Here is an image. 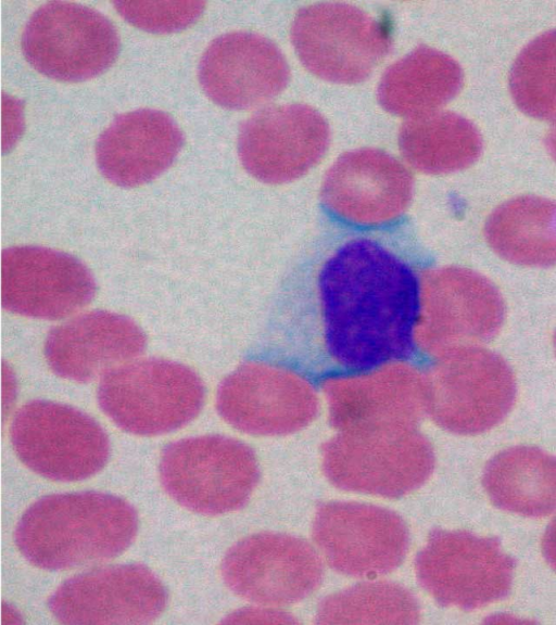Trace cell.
Wrapping results in <instances>:
<instances>
[{"mask_svg":"<svg viewBox=\"0 0 556 625\" xmlns=\"http://www.w3.org/2000/svg\"><path fill=\"white\" fill-rule=\"evenodd\" d=\"M319 293L329 355L369 371L414 355L419 281L395 254L369 239L342 245L323 266Z\"/></svg>","mask_w":556,"mask_h":625,"instance_id":"1","label":"cell"},{"mask_svg":"<svg viewBox=\"0 0 556 625\" xmlns=\"http://www.w3.org/2000/svg\"><path fill=\"white\" fill-rule=\"evenodd\" d=\"M137 528L135 509L121 497L98 492L54 494L23 513L14 540L35 566L66 570L121 554Z\"/></svg>","mask_w":556,"mask_h":625,"instance_id":"2","label":"cell"},{"mask_svg":"<svg viewBox=\"0 0 556 625\" xmlns=\"http://www.w3.org/2000/svg\"><path fill=\"white\" fill-rule=\"evenodd\" d=\"M98 403L123 431L154 436L193 420L204 403V386L189 367L162 358L134 359L104 374Z\"/></svg>","mask_w":556,"mask_h":625,"instance_id":"3","label":"cell"},{"mask_svg":"<svg viewBox=\"0 0 556 625\" xmlns=\"http://www.w3.org/2000/svg\"><path fill=\"white\" fill-rule=\"evenodd\" d=\"M167 494L190 511L217 515L241 508L258 480L252 449L220 436L202 435L167 445L160 458Z\"/></svg>","mask_w":556,"mask_h":625,"instance_id":"4","label":"cell"},{"mask_svg":"<svg viewBox=\"0 0 556 625\" xmlns=\"http://www.w3.org/2000/svg\"><path fill=\"white\" fill-rule=\"evenodd\" d=\"M323 469L337 487L384 498L420 487L434 467V454L419 434L394 429L354 430L330 441Z\"/></svg>","mask_w":556,"mask_h":625,"instance_id":"5","label":"cell"},{"mask_svg":"<svg viewBox=\"0 0 556 625\" xmlns=\"http://www.w3.org/2000/svg\"><path fill=\"white\" fill-rule=\"evenodd\" d=\"M291 39L311 73L337 84L365 80L392 47L391 36L380 22L339 2L302 8L293 20Z\"/></svg>","mask_w":556,"mask_h":625,"instance_id":"6","label":"cell"},{"mask_svg":"<svg viewBox=\"0 0 556 625\" xmlns=\"http://www.w3.org/2000/svg\"><path fill=\"white\" fill-rule=\"evenodd\" d=\"M10 437L18 459L37 474L74 482L99 472L109 458L103 429L71 406L31 400L15 413Z\"/></svg>","mask_w":556,"mask_h":625,"instance_id":"7","label":"cell"},{"mask_svg":"<svg viewBox=\"0 0 556 625\" xmlns=\"http://www.w3.org/2000/svg\"><path fill=\"white\" fill-rule=\"evenodd\" d=\"M21 44L36 71L61 81L98 76L119 52L118 34L103 14L66 1L38 8L26 23Z\"/></svg>","mask_w":556,"mask_h":625,"instance_id":"8","label":"cell"},{"mask_svg":"<svg viewBox=\"0 0 556 625\" xmlns=\"http://www.w3.org/2000/svg\"><path fill=\"white\" fill-rule=\"evenodd\" d=\"M514 567L496 539L444 530L430 534L415 564L419 584L435 601L464 610L506 597Z\"/></svg>","mask_w":556,"mask_h":625,"instance_id":"9","label":"cell"},{"mask_svg":"<svg viewBox=\"0 0 556 625\" xmlns=\"http://www.w3.org/2000/svg\"><path fill=\"white\" fill-rule=\"evenodd\" d=\"M313 537L330 567L366 578L396 569L409 543L407 527L396 513L354 501L320 506L313 523Z\"/></svg>","mask_w":556,"mask_h":625,"instance_id":"10","label":"cell"},{"mask_svg":"<svg viewBox=\"0 0 556 625\" xmlns=\"http://www.w3.org/2000/svg\"><path fill=\"white\" fill-rule=\"evenodd\" d=\"M220 572L236 595L260 605L280 607L312 595L323 578L321 560L305 540L258 533L235 544Z\"/></svg>","mask_w":556,"mask_h":625,"instance_id":"11","label":"cell"},{"mask_svg":"<svg viewBox=\"0 0 556 625\" xmlns=\"http://www.w3.org/2000/svg\"><path fill=\"white\" fill-rule=\"evenodd\" d=\"M167 603L162 582L142 564L101 566L62 583L48 601L63 624H148Z\"/></svg>","mask_w":556,"mask_h":625,"instance_id":"12","label":"cell"},{"mask_svg":"<svg viewBox=\"0 0 556 625\" xmlns=\"http://www.w3.org/2000/svg\"><path fill=\"white\" fill-rule=\"evenodd\" d=\"M516 398L511 369L495 353L466 347L438 371L431 405L437 421L446 430L464 435L483 433L497 425Z\"/></svg>","mask_w":556,"mask_h":625,"instance_id":"13","label":"cell"},{"mask_svg":"<svg viewBox=\"0 0 556 625\" xmlns=\"http://www.w3.org/2000/svg\"><path fill=\"white\" fill-rule=\"evenodd\" d=\"M96 283L87 267L63 252L24 245L1 255V303L17 315L62 319L84 308Z\"/></svg>","mask_w":556,"mask_h":625,"instance_id":"14","label":"cell"},{"mask_svg":"<svg viewBox=\"0 0 556 625\" xmlns=\"http://www.w3.org/2000/svg\"><path fill=\"white\" fill-rule=\"evenodd\" d=\"M330 141L326 119L305 104L269 106L250 117L238 138L245 170L268 183L301 177L323 157Z\"/></svg>","mask_w":556,"mask_h":625,"instance_id":"15","label":"cell"},{"mask_svg":"<svg viewBox=\"0 0 556 625\" xmlns=\"http://www.w3.org/2000/svg\"><path fill=\"white\" fill-rule=\"evenodd\" d=\"M289 79L287 60L277 46L248 31L214 39L199 65V81L206 95L229 110L269 101L286 88Z\"/></svg>","mask_w":556,"mask_h":625,"instance_id":"16","label":"cell"},{"mask_svg":"<svg viewBox=\"0 0 556 625\" xmlns=\"http://www.w3.org/2000/svg\"><path fill=\"white\" fill-rule=\"evenodd\" d=\"M146 344L143 331L130 318L92 310L54 327L45 342V358L56 375L88 382L136 359Z\"/></svg>","mask_w":556,"mask_h":625,"instance_id":"17","label":"cell"},{"mask_svg":"<svg viewBox=\"0 0 556 625\" xmlns=\"http://www.w3.org/2000/svg\"><path fill=\"white\" fill-rule=\"evenodd\" d=\"M182 142V133L168 114L152 109L128 112L118 115L98 138V167L117 186H141L170 166Z\"/></svg>","mask_w":556,"mask_h":625,"instance_id":"18","label":"cell"},{"mask_svg":"<svg viewBox=\"0 0 556 625\" xmlns=\"http://www.w3.org/2000/svg\"><path fill=\"white\" fill-rule=\"evenodd\" d=\"M410 173L378 149H358L341 155L327 171L323 195L345 217L379 221L402 211L412 193Z\"/></svg>","mask_w":556,"mask_h":625,"instance_id":"19","label":"cell"},{"mask_svg":"<svg viewBox=\"0 0 556 625\" xmlns=\"http://www.w3.org/2000/svg\"><path fill=\"white\" fill-rule=\"evenodd\" d=\"M216 406L232 426L264 435L299 429L314 408L312 395L303 386L269 384V378L253 368H242L220 384Z\"/></svg>","mask_w":556,"mask_h":625,"instance_id":"20","label":"cell"},{"mask_svg":"<svg viewBox=\"0 0 556 625\" xmlns=\"http://www.w3.org/2000/svg\"><path fill=\"white\" fill-rule=\"evenodd\" d=\"M462 85L463 72L454 59L420 46L384 72L377 95L389 113L412 118L435 112Z\"/></svg>","mask_w":556,"mask_h":625,"instance_id":"21","label":"cell"},{"mask_svg":"<svg viewBox=\"0 0 556 625\" xmlns=\"http://www.w3.org/2000/svg\"><path fill=\"white\" fill-rule=\"evenodd\" d=\"M482 484L502 510L535 518L556 511V457L536 447L516 446L495 455Z\"/></svg>","mask_w":556,"mask_h":625,"instance_id":"22","label":"cell"},{"mask_svg":"<svg viewBox=\"0 0 556 625\" xmlns=\"http://www.w3.org/2000/svg\"><path fill=\"white\" fill-rule=\"evenodd\" d=\"M484 234L492 250L510 263L556 265V202L534 195L511 199L489 216Z\"/></svg>","mask_w":556,"mask_h":625,"instance_id":"23","label":"cell"},{"mask_svg":"<svg viewBox=\"0 0 556 625\" xmlns=\"http://www.w3.org/2000/svg\"><path fill=\"white\" fill-rule=\"evenodd\" d=\"M399 146L415 169L448 174L475 163L482 141L478 129L465 117L435 111L406 120L400 129Z\"/></svg>","mask_w":556,"mask_h":625,"instance_id":"24","label":"cell"},{"mask_svg":"<svg viewBox=\"0 0 556 625\" xmlns=\"http://www.w3.org/2000/svg\"><path fill=\"white\" fill-rule=\"evenodd\" d=\"M316 620L320 624H415L419 607L402 586L370 581L325 598Z\"/></svg>","mask_w":556,"mask_h":625,"instance_id":"25","label":"cell"},{"mask_svg":"<svg viewBox=\"0 0 556 625\" xmlns=\"http://www.w3.org/2000/svg\"><path fill=\"white\" fill-rule=\"evenodd\" d=\"M509 87L525 114L556 122V29L538 36L521 50L510 71Z\"/></svg>","mask_w":556,"mask_h":625,"instance_id":"26","label":"cell"},{"mask_svg":"<svg viewBox=\"0 0 556 625\" xmlns=\"http://www.w3.org/2000/svg\"><path fill=\"white\" fill-rule=\"evenodd\" d=\"M130 24L151 33H173L193 24L202 14L203 1H114Z\"/></svg>","mask_w":556,"mask_h":625,"instance_id":"27","label":"cell"},{"mask_svg":"<svg viewBox=\"0 0 556 625\" xmlns=\"http://www.w3.org/2000/svg\"><path fill=\"white\" fill-rule=\"evenodd\" d=\"M274 607L262 605L258 608L236 611L228 616V623H293L289 614L271 609Z\"/></svg>","mask_w":556,"mask_h":625,"instance_id":"28","label":"cell"},{"mask_svg":"<svg viewBox=\"0 0 556 625\" xmlns=\"http://www.w3.org/2000/svg\"><path fill=\"white\" fill-rule=\"evenodd\" d=\"M542 552L547 563L556 571V518L549 523L543 535Z\"/></svg>","mask_w":556,"mask_h":625,"instance_id":"29","label":"cell"},{"mask_svg":"<svg viewBox=\"0 0 556 625\" xmlns=\"http://www.w3.org/2000/svg\"><path fill=\"white\" fill-rule=\"evenodd\" d=\"M2 406L3 413L10 408L15 396V381L11 372L3 371V385H2Z\"/></svg>","mask_w":556,"mask_h":625,"instance_id":"30","label":"cell"},{"mask_svg":"<svg viewBox=\"0 0 556 625\" xmlns=\"http://www.w3.org/2000/svg\"><path fill=\"white\" fill-rule=\"evenodd\" d=\"M22 622L21 615L13 607L5 603L2 605V625H16Z\"/></svg>","mask_w":556,"mask_h":625,"instance_id":"31","label":"cell"},{"mask_svg":"<svg viewBox=\"0 0 556 625\" xmlns=\"http://www.w3.org/2000/svg\"><path fill=\"white\" fill-rule=\"evenodd\" d=\"M545 143H546V148H547L549 154L552 155V157L556 162V122L554 123V125L549 129V131L546 136V139H545Z\"/></svg>","mask_w":556,"mask_h":625,"instance_id":"32","label":"cell"},{"mask_svg":"<svg viewBox=\"0 0 556 625\" xmlns=\"http://www.w3.org/2000/svg\"><path fill=\"white\" fill-rule=\"evenodd\" d=\"M554 347H555V352H556V332H555V336H554Z\"/></svg>","mask_w":556,"mask_h":625,"instance_id":"33","label":"cell"}]
</instances>
